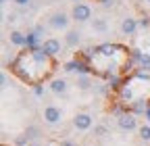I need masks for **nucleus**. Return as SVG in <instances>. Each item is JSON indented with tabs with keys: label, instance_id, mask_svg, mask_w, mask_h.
<instances>
[{
	"label": "nucleus",
	"instance_id": "obj_10",
	"mask_svg": "<svg viewBox=\"0 0 150 146\" xmlns=\"http://www.w3.org/2000/svg\"><path fill=\"white\" fill-rule=\"evenodd\" d=\"M50 88H52V92H56V94H63L65 90H67V84H65V79H54V82L50 84Z\"/></svg>",
	"mask_w": 150,
	"mask_h": 146
},
{
	"label": "nucleus",
	"instance_id": "obj_18",
	"mask_svg": "<svg viewBox=\"0 0 150 146\" xmlns=\"http://www.w3.org/2000/svg\"><path fill=\"white\" fill-rule=\"evenodd\" d=\"M15 2H17V4H19V6H25V4H27V2H29V0H15Z\"/></svg>",
	"mask_w": 150,
	"mask_h": 146
},
{
	"label": "nucleus",
	"instance_id": "obj_13",
	"mask_svg": "<svg viewBox=\"0 0 150 146\" xmlns=\"http://www.w3.org/2000/svg\"><path fill=\"white\" fill-rule=\"evenodd\" d=\"M77 86H79L81 90H88V88H90V79H88V77H81V79L77 82Z\"/></svg>",
	"mask_w": 150,
	"mask_h": 146
},
{
	"label": "nucleus",
	"instance_id": "obj_1",
	"mask_svg": "<svg viewBox=\"0 0 150 146\" xmlns=\"http://www.w3.org/2000/svg\"><path fill=\"white\" fill-rule=\"evenodd\" d=\"M73 19L75 21H88L90 19V17H92V9L88 6V4H81V2H77V4H75L73 6Z\"/></svg>",
	"mask_w": 150,
	"mask_h": 146
},
{
	"label": "nucleus",
	"instance_id": "obj_22",
	"mask_svg": "<svg viewBox=\"0 0 150 146\" xmlns=\"http://www.w3.org/2000/svg\"><path fill=\"white\" fill-rule=\"evenodd\" d=\"M6 2H8V0H2V4H6Z\"/></svg>",
	"mask_w": 150,
	"mask_h": 146
},
{
	"label": "nucleus",
	"instance_id": "obj_5",
	"mask_svg": "<svg viewBox=\"0 0 150 146\" xmlns=\"http://www.w3.org/2000/svg\"><path fill=\"white\" fill-rule=\"evenodd\" d=\"M50 25H52L54 29H65V27L69 25V17H67L65 13H54V15L50 17Z\"/></svg>",
	"mask_w": 150,
	"mask_h": 146
},
{
	"label": "nucleus",
	"instance_id": "obj_17",
	"mask_svg": "<svg viewBox=\"0 0 150 146\" xmlns=\"http://www.w3.org/2000/svg\"><path fill=\"white\" fill-rule=\"evenodd\" d=\"M61 146H75V144H73L71 140H63V142H61Z\"/></svg>",
	"mask_w": 150,
	"mask_h": 146
},
{
	"label": "nucleus",
	"instance_id": "obj_20",
	"mask_svg": "<svg viewBox=\"0 0 150 146\" xmlns=\"http://www.w3.org/2000/svg\"><path fill=\"white\" fill-rule=\"evenodd\" d=\"M102 4H104V6H110V4H112V0H102Z\"/></svg>",
	"mask_w": 150,
	"mask_h": 146
},
{
	"label": "nucleus",
	"instance_id": "obj_23",
	"mask_svg": "<svg viewBox=\"0 0 150 146\" xmlns=\"http://www.w3.org/2000/svg\"><path fill=\"white\" fill-rule=\"evenodd\" d=\"M146 2H148V4H150V0H146Z\"/></svg>",
	"mask_w": 150,
	"mask_h": 146
},
{
	"label": "nucleus",
	"instance_id": "obj_4",
	"mask_svg": "<svg viewBox=\"0 0 150 146\" xmlns=\"http://www.w3.org/2000/svg\"><path fill=\"white\" fill-rule=\"evenodd\" d=\"M73 125L77 127V130H90L92 127V117L88 115V113H79V115H75V119H73Z\"/></svg>",
	"mask_w": 150,
	"mask_h": 146
},
{
	"label": "nucleus",
	"instance_id": "obj_3",
	"mask_svg": "<svg viewBox=\"0 0 150 146\" xmlns=\"http://www.w3.org/2000/svg\"><path fill=\"white\" fill-rule=\"evenodd\" d=\"M42 52L46 54V57H54V54H59V52H61V42L54 40V38L46 40V42L42 44Z\"/></svg>",
	"mask_w": 150,
	"mask_h": 146
},
{
	"label": "nucleus",
	"instance_id": "obj_9",
	"mask_svg": "<svg viewBox=\"0 0 150 146\" xmlns=\"http://www.w3.org/2000/svg\"><path fill=\"white\" fill-rule=\"evenodd\" d=\"M11 42L17 44V46H25V44H27V38H25L23 33H19V31H13V33H11Z\"/></svg>",
	"mask_w": 150,
	"mask_h": 146
},
{
	"label": "nucleus",
	"instance_id": "obj_19",
	"mask_svg": "<svg viewBox=\"0 0 150 146\" xmlns=\"http://www.w3.org/2000/svg\"><path fill=\"white\" fill-rule=\"evenodd\" d=\"M110 84H112V88H117V84H119V79H117V77H110Z\"/></svg>",
	"mask_w": 150,
	"mask_h": 146
},
{
	"label": "nucleus",
	"instance_id": "obj_16",
	"mask_svg": "<svg viewBox=\"0 0 150 146\" xmlns=\"http://www.w3.org/2000/svg\"><path fill=\"white\" fill-rule=\"evenodd\" d=\"M138 25H140V27H148V25H150V21H148V19H142Z\"/></svg>",
	"mask_w": 150,
	"mask_h": 146
},
{
	"label": "nucleus",
	"instance_id": "obj_7",
	"mask_svg": "<svg viewBox=\"0 0 150 146\" xmlns=\"http://www.w3.org/2000/svg\"><path fill=\"white\" fill-rule=\"evenodd\" d=\"M136 29H138V21H136V19H131V17L123 19V23H121V31H123L125 35H134Z\"/></svg>",
	"mask_w": 150,
	"mask_h": 146
},
{
	"label": "nucleus",
	"instance_id": "obj_21",
	"mask_svg": "<svg viewBox=\"0 0 150 146\" xmlns=\"http://www.w3.org/2000/svg\"><path fill=\"white\" fill-rule=\"evenodd\" d=\"M146 117H148V121H150V108H146Z\"/></svg>",
	"mask_w": 150,
	"mask_h": 146
},
{
	"label": "nucleus",
	"instance_id": "obj_6",
	"mask_svg": "<svg viewBox=\"0 0 150 146\" xmlns=\"http://www.w3.org/2000/svg\"><path fill=\"white\" fill-rule=\"evenodd\" d=\"M117 123H119L121 130H127V132H129V130H136V125H138L136 117H134V115H127V113H125V115H119V121H117Z\"/></svg>",
	"mask_w": 150,
	"mask_h": 146
},
{
	"label": "nucleus",
	"instance_id": "obj_8",
	"mask_svg": "<svg viewBox=\"0 0 150 146\" xmlns=\"http://www.w3.org/2000/svg\"><path fill=\"white\" fill-rule=\"evenodd\" d=\"M79 31H67V35H65V42L69 44V46H77L79 44Z\"/></svg>",
	"mask_w": 150,
	"mask_h": 146
},
{
	"label": "nucleus",
	"instance_id": "obj_11",
	"mask_svg": "<svg viewBox=\"0 0 150 146\" xmlns=\"http://www.w3.org/2000/svg\"><path fill=\"white\" fill-rule=\"evenodd\" d=\"M140 136H142V140H146V142L150 140V127H148V125H144L142 130H140Z\"/></svg>",
	"mask_w": 150,
	"mask_h": 146
},
{
	"label": "nucleus",
	"instance_id": "obj_15",
	"mask_svg": "<svg viewBox=\"0 0 150 146\" xmlns=\"http://www.w3.org/2000/svg\"><path fill=\"white\" fill-rule=\"evenodd\" d=\"M138 77H142V79H148V77H150V71H138Z\"/></svg>",
	"mask_w": 150,
	"mask_h": 146
},
{
	"label": "nucleus",
	"instance_id": "obj_2",
	"mask_svg": "<svg viewBox=\"0 0 150 146\" xmlns=\"http://www.w3.org/2000/svg\"><path fill=\"white\" fill-rule=\"evenodd\" d=\"M61 117H63V113H61V108L59 106H46L44 108V121L46 123H50V125H54V123H59L61 121Z\"/></svg>",
	"mask_w": 150,
	"mask_h": 146
},
{
	"label": "nucleus",
	"instance_id": "obj_14",
	"mask_svg": "<svg viewBox=\"0 0 150 146\" xmlns=\"http://www.w3.org/2000/svg\"><path fill=\"white\" fill-rule=\"evenodd\" d=\"M35 42H38V31H35V33H29V35H27V44H35Z\"/></svg>",
	"mask_w": 150,
	"mask_h": 146
},
{
	"label": "nucleus",
	"instance_id": "obj_12",
	"mask_svg": "<svg viewBox=\"0 0 150 146\" xmlns=\"http://www.w3.org/2000/svg\"><path fill=\"white\" fill-rule=\"evenodd\" d=\"M94 29H98V31H104V29H106V23H104L102 19H96V21H94Z\"/></svg>",
	"mask_w": 150,
	"mask_h": 146
}]
</instances>
